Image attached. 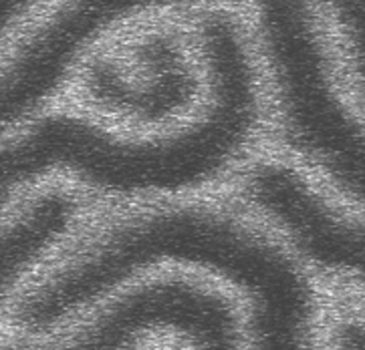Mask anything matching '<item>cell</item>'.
<instances>
[{"label":"cell","instance_id":"1","mask_svg":"<svg viewBox=\"0 0 365 350\" xmlns=\"http://www.w3.org/2000/svg\"><path fill=\"white\" fill-rule=\"evenodd\" d=\"M152 171L153 153L143 139L118 137L79 113H43L0 139V222L21 193L48 177L138 196Z\"/></svg>","mask_w":365,"mask_h":350},{"label":"cell","instance_id":"2","mask_svg":"<svg viewBox=\"0 0 365 350\" xmlns=\"http://www.w3.org/2000/svg\"><path fill=\"white\" fill-rule=\"evenodd\" d=\"M138 77H123L109 58L83 70V89L97 105L143 117H164L186 107L196 95V77L170 35H152L131 51Z\"/></svg>","mask_w":365,"mask_h":350},{"label":"cell","instance_id":"3","mask_svg":"<svg viewBox=\"0 0 365 350\" xmlns=\"http://www.w3.org/2000/svg\"><path fill=\"white\" fill-rule=\"evenodd\" d=\"M81 216L77 193L53 186L0 223V312L21 282L73 232Z\"/></svg>","mask_w":365,"mask_h":350},{"label":"cell","instance_id":"4","mask_svg":"<svg viewBox=\"0 0 365 350\" xmlns=\"http://www.w3.org/2000/svg\"><path fill=\"white\" fill-rule=\"evenodd\" d=\"M335 342L339 350H365L364 320H345L335 332Z\"/></svg>","mask_w":365,"mask_h":350}]
</instances>
